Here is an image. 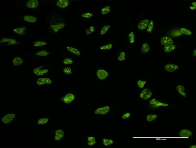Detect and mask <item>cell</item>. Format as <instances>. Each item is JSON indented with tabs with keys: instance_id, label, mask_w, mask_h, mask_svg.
I'll return each mask as SVG.
<instances>
[{
	"instance_id": "1",
	"label": "cell",
	"mask_w": 196,
	"mask_h": 148,
	"mask_svg": "<svg viewBox=\"0 0 196 148\" xmlns=\"http://www.w3.org/2000/svg\"><path fill=\"white\" fill-rule=\"evenodd\" d=\"M46 20L48 25L49 34H58L68 25L66 19L54 12L46 17Z\"/></svg>"
},
{
	"instance_id": "2",
	"label": "cell",
	"mask_w": 196,
	"mask_h": 148,
	"mask_svg": "<svg viewBox=\"0 0 196 148\" xmlns=\"http://www.w3.org/2000/svg\"><path fill=\"white\" fill-rule=\"evenodd\" d=\"M18 115L16 111L7 112L1 117L0 124L2 126H8L16 123Z\"/></svg>"
},
{
	"instance_id": "3",
	"label": "cell",
	"mask_w": 196,
	"mask_h": 148,
	"mask_svg": "<svg viewBox=\"0 0 196 148\" xmlns=\"http://www.w3.org/2000/svg\"><path fill=\"white\" fill-rule=\"evenodd\" d=\"M111 70L108 68L97 67L95 70V75L97 81L105 82L111 74Z\"/></svg>"
},
{
	"instance_id": "4",
	"label": "cell",
	"mask_w": 196,
	"mask_h": 148,
	"mask_svg": "<svg viewBox=\"0 0 196 148\" xmlns=\"http://www.w3.org/2000/svg\"><path fill=\"white\" fill-rule=\"evenodd\" d=\"M63 48L65 52L72 56L80 58L83 57V54L81 50L75 45L63 43Z\"/></svg>"
},
{
	"instance_id": "5",
	"label": "cell",
	"mask_w": 196,
	"mask_h": 148,
	"mask_svg": "<svg viewBox=\"0 0 196 148\" xmlns=\"http://www.w3.org/2000/svg\"><path fill=\"white\" fill-rule=\"evenodd\" d=\"M118 43V41H113L105 44H97V51L101 53H111L114 49L116 48Z\"/></svg>"
},
{
	"instance_id": "6",
	"label": "cell",
	"mask_w": 196,
	"mask_h": 148,
	"mask_svg": "<svg viewBox=\"0 0 196 148\" xmlns=\"http://www.w3.org/2000/svg\"><path fill=\"white\" fill-rule=\"evenodd\" d=\"M35 64L32 69V72L36 76H44L50 72V67L48 65Z\"/></svg>"
},
{
	"instance_id": "7",
	"label": "cell",
	"mask_w": 196,
	"mask_h": 148,
	"mask_svg": "<svg viewBox=\"0 0 196 148\" xmlns=\"http://www.w3.org/2000/svg\"><path fill=\"white\" fill-rule=\"evenodd\" d=\"M112 28V24L108 23L102 26L97 31L94 36L95 39H103L106 38L107 36L110 33Z\"/></svg>"
},
{
	"instance_id": "8",
	"label": "cell",
	"mask_w": 196,
	"mask_h": 148,
	"mask_svg": "<svg viewBox=\"0 0 196 148\" xmlns=\"http://www.w3.org/2000/svg\"><path fill=\"white\" fill-rule=\"evenodd\" d=\"M111 110V105L109 104L94 108L92 111V113L94 115L96 116H105L109 115Z\"/></svg>"
},
{
	"instance_id": "9",
	"label": "cell",
	"mask_w": 196,
	"mask_h": 148,
	"mask_svg": "<svg viewBox=\"0 0 196 148\" xmlns=\"http://www.w3.org/2000/svg\"><path fill=\"white\" fill-rule=\"evenodd\" d=\"M77 98V93L71 92L65 93L61 98L62 103L65 105L69 106L74 102Z\"/></svg>"
},
{
	"instance_id": "10",
	"label": "cell",
	"mask_w": 196,
	"mask_h": 148,
	"mask_svg": "<svg viewBox=\"0 0 196 148\" xmlns=\"http://www.w3.org/2000/svg\"><path fill=\"white\" fill-rule=\"evenodd\" d=\"M72 1L68 0H58L53 2L54 7L60 10H66L71 6Z\"/></svg>"
},
{
	"instance_id": "11",
	"label": "cell",
	"mask_w": 196,
	"mask_h": 148,
	"mask_svg": "<svg viewBox=\"0 0 196 148\" xmlns=\"http://www.w3.org/2000/svg\"><path fill=\"white\" fill-rule=\"evenodd\" d=\"M96 16L95 13L90 10H84L77 15L79 19L83 20H90L95 18Z\"/></svg>"
},
{
	"instance_id": "12",
	"label": "cell",
	"mask_w": 196,
	"mask_h": 148,
	"mask_svg": "<svg viewBox=\"0 0 196 148\" xmlns=\"http://www.w3.org/2000/svg\"><path fill=\"white\" fill-rule=\"evenodd\" d=\"M62 55V61L63 65L71 66L77 62L76 59V58L72 57L65 52L63 53Z\"/></svg>"
},
{
	"instance_id": "13",
	"label": "cell",
	"mask_w": 196,
	"mask_h": 148,
	"mask_svg": "<svg viewBox=\"0 0 196 148\" xmlns=\"http://www.w3.org/2000/svg\"><path fill=\"white\" fill-rule=\"evenodd\" d=\"M51 52L46 47L39 48L33 53L34 57L36 58H45L51 54Z\"/></svg>"
},
{
	"instance_id": "14",
	"label": "cell",
	"mask_w": 196,
	"mask_h": 148,
	"mask_svg": "<svg viewBox=\"0 0 196 148\" xmlns=\"http://www.w3.org/2000/svg\"><path fill=\"white\" fill-rule=\"evenodd\" d=\"M32 43V46L34 47L38 48L46 47L50 44L49 41L45 39H36Z\"/></svg>"
},
{
	"instance_id": "15",
	"label": "cell",
	"mask_w": 196,
	"mask_h": 148,
	"mask_svg": "<svg viewBox=\"0 0 196 148\" xmlns=\"http://www.w3.org/2000/svg\"><path fill=\"white\" fill-rule=\"evenodd\" d=\"M126 51L124 48H120L116 53L115 58L116 62L122 63L125 61L126 60Z\"/></svg>"
},
{
	"instance_id": "16",
	"label": "cell",
	"mask_w": 196,
	"mask_h": 148,
	"mask_svg": "<svg viewBox=\"0 0 196 148\" xmlns=\"http://www.w3.org/2000/svg\"><path fill=\"white\" fill-rule=\"evenodd\" d=\"M115 142L114 138L112 137L104 136L101 141V144L103 147L107 148L113 145Z\"/></svg>"
},
{
	"instance_id": "17",
	"label": "cell",
	"mask_w": 196,
	"mask_h": 148,
	"mask_svg": "<svg viewBox=\"0 0 196 148\" xmlns=\"http://www.w3.org/2000/svg\"><path fill=\"white\" fill-rule=\"evenodd\" d=\"M65 135V132L63 128H58L54 133L53 138L56 141H59L63 139Z\"/></svg>"
},
{
	"instance_id": "18",
	"label": "cell",
	"mask_w": 196,
	"mask_h": 148,
	"mask_svg": "<svg viewBox=\"0 0 196 148\" xmlns=\"http://www.w3.org/2000/svg\"><path fill=\"white\" fill-rule=\"evenodd\" d=\"M24 22L27 23L35 24L38 21V17L35 15H26L22 18Z\"/></svg>"
},
{
	"instance_id": "19",
	"label": "cell",
	"mask_w": 196,
	"mask_h": 148,
	"mask_svg": "<svg viewBox=\"0 0 196 148\" xmlns=\"http://www.w3.org/2000/svg\"><path fill=\"white\" fill-rule=\"evenodd\" d=\"M26 8L29 10H38L39 8V3L37 0H30L24 3Z\"/></svg>"
},
{
	"instance_id": "20",
	"label": "cell",
	"mask_w": 196,
	"mask_h": 148,
	"mask_svg": "<svg viewBox=\"0 0 196 148\" xmlns=\"http://www.w3.org/2000/svg\"><path fill=\"white\" fill-rule=\"evenodd\" d=\"M1 43H4L8 46H13L18 44L19 41L17 39L10 37H5L1 38Z\"/></svg>"
},
{
	"instance_id": "21",
	"label": "cell",
	"mask_w": 196,
	"mask_h": 148,
	"mask_svg": "<svg viewBox=\"0 0 196 148\" xmlns=\"http://www.w3.org/2000/svg\"><path fill=\"white\" fill-rule=\"evenodd\" d=\"M152 92L151 90L149 88H145L141 92L140 97L141 99L147 100L149 99L152 95Z\"/></svg>"
},
{
	"instance_id": "22",
	"label": "cell",
	"mask_w": 196,
	"mask_h": 148,
	"mask_svg": "<svg viewBox=\"0 0 196 148\" xmlns=\"http://www.w3.org/2000/svg\"><path fill=\"white\" fill-rule=\"evenodd\" d=\"M50 120V118L48 117L42 116L37 119L35 123L37 126H45L48 124Z\"/></svg>"
},
{
	"instance_id": "23",
	"label": "cell",
	"mask_w": 196,
	"mask_h": 148,
	"mask_svg": "<svg viewBox=\"0 0 196 148\" xmlns=\"http://www.w3.org/2000/svg\"><path fill=\"white\" fill-rule=\"evenodd\" d=\"M76 69L74 67L72 66H65L63 68V75L67 76H71L74 74Z\"/></svg>"
},
{
	"instance_id": "24",
	"label": "cell",
	"mask_w": 196,
	"mask_h": 148,
	"mask_svg": "<svg viewBox=\"0 0 196 148\" xmlns=\"http://www.w3.org/2000/svg\"><path fill=\"white\" fill-rule=\"evenodd\" d=\"M27 28L25 26L18 27L13 29L12 33L18 36H23L26 33Z\"/></svg>"
},
{
	"instance_id": "25",
	"label": "cell",
	"mask_w": 196,
	"mask_h": 148,
	"mask_svg": "<svg viewBox=\"0 0 196 148\" xmlns=\"http://www.w3.org/2000/svg\"><path fill=\"white\" fill-rule=\"evenodd\" d=\"M129 30L128 32L126 33L125 36V41L127 44H133L135 41V35L133 31Z\"/></svg>"
},
{
	"instance_id": "26",
	"label": "cell",
	"mask_w": 196,
	"mask_h": 148,
	"mask_svg": "<svg viewBox=\"0 0 196 148\" xmlns=\"http://www.w3.org/2000/svg\"><path fill=\"white\" fill-rule=\"evenodd\" d=\"M44 76L39 77L37 79L44 83L48 86L52 85L53 84V79L52 78Z\"/></svg>"
},
{
	"instance_id": "27",
	"label": "cell",
	"mask_w": 196,
	"mask_h": 148,
	"mask_svg": "<svg viewBox=\"0 0 196 148\" xmlns=\"http://www.w3.org/2000/svg\"><path fill=\"white\" fill-rule=\"evenodd\" d=\"M86 144L87 147H91L94 146L97 142V137L94 136L87 137L86 139Z\"/></svg>"
},
{
	"instance_id": "28",
	"label": "cell",
	"mask_w": 196,
	"mask_h": 148,
	"mask_svg": "<svg viewBox=\"0 0 196 148\" xmlns=\"http://www.w3.org/2000/svg\"><path fill=\"white\" fill-rule=\"evenodd\" d=\"M150 20L147 19H144L140 21L138 24V29L141 31H144L147 28Z\"/></svg>"
},
{
	"instance_id": "29",
	"label": "cell",
	"mask_w": 196,
	"mask_h": 148,
	"mask_svg": "<svg viewBox=\"0 0 196 148\" xmlns=\"http://www.w3.org/2000/svg\"><path fill=\"white\" fill-rule=\"evenodd\" d=\"M24 60L18 56H15L12 60V64L14 67H18L22 65L24 63Z\"/></svg>"
},
{
	"instance_id": "30",
	"label": "cell",
	"mask_w": 196,
	"mask_h": 148,
	"mask_svg": "<svg viewBox=\"0 0 196 148\" xmlns=\"http://www.w3.org/2000/svg\"><path fill=\"white\" fill-rule=\"evenodd\" d=\"M111 10L112 7L110 5H104L101 8L100 13L102 15H109L111 13Z\"/></svg>"
},
{
	"instance_id": "31",
	"label": "cell",
	"mask_w": 196,
	"mask_h": 148,
	"mask_svg": "<svg viewBox=\"0 0 196 148\" xmlns=\"http://www.w3.org/2000/svg\"><path fill=\"white\" fill-rule=\"evenodd\" d=\"M179 67L175 64H168L165 66V70L167 72H173L179 69Z\"/></svg>"
},
{
	"instance_id": "32",
	"label": "cell",
	"mask_w": 196,
	"mask_h": 148,
	"mask_svg": "<svg viewBox=\"0 0 196 148\" xmlns=\"http://www.w3.org/2000/svg\"><path fill=\"white\" fill-rule=\"evenodd\" d=\"M161 42L162 44L166 46L173 44L174 43V41L170 38L164 37L161 38Z\"/></svg>"
},
{
	"instance_id": "33",
	"label": "cell",
	"mask_w": 196,
	"mask_h": 148,
	"mask_svg": "<svg viewBox=\"0 0 196 148\" xmlns=\"http://www.w3.org/2000/svg\"><path fill=\"white\" fill-rule=\"evenodd\" d=\"M151 50L149 44L147 43L143 44L141 46V50L142 53L145 54L149 53Z\"/></svg>"
},
{
	"instance_id": "34",
	"label": "cell",
	"mask_w": 196,
	"mask_h": 148,
	"mask_svg": "<svg viewBox=\"0 0 196 148\" xmlns=\"http://www.w3.org/2000/svg\"><path fill=\"white\" fill-rule=\"evenodd\" d=\"M179 135L182 137L187 138L192 136V133L190 131L188 130H183L180 132Z\"/></svg>"
},
{
	"instance_id": "35",
	"label": "cell",
	"mask_w": 196,
	"mask_h": 148,
	"mask_svg": "<svg viewBox=\"0 0 196 148\" xmlns=\"http://www.w3.org/2000/svg\"><path fill=\"white\" fill-rule=\"evenodd\" d=\"M176 89L179 93L184 97H186L187 95L185 92V87H184L178 85L176 87Z\"/></svg>"
},
{
	"instance_id": "36",
	"label": "cell",
	"mask_w": 196,
	"mask_h": 148,
	"mask_svg": "<svg viewBox=\"0 0 196 148\" xmlns=\"http://www.w3.org/2000/svg\"><path fill=\"white\" fill-rule=\"evenodd\" d=\"M176 48L175 45L172 44L165 46L164 51L166 53H169L174 51Z\"/></svg>"
},
{
	"instance_id": "37",
	"label": "cell",
	"mask_w": 196,
	"mask_h": 148,
	"mask_svg": "<svg viewBox=\"0 0 196 148\" xmlns=\"http://www.w3.org/2000/svg\"><path fill=\"white\" fill-rule=\"evenodd\" d=\"M158 117V115L156 114H150L146 116L145 120L147 122H150L156 120Z\"/></svg>"
},
{
	"instance_id": "38",
	"label": "cell",
	"mask_w": 196,
	"mask_h": 148,
	"mask_svg": "<svg viewBox=\"0 0 196 148\" xmlns=\"http://www.w3.org/2000/svg\"><path fill=\"white\" fill-rule=\"evenodd\" d=\"M131 113L129 112H125L121 115V120L122 121L127 120L131 117Z\"/></svg>"
},
{
	"instance_id": "39",
	"label": "cell",
	"mask_w": 196,
	"mask_h": 148,
	"mask_svg": "<svg viewBox=\"0 0 196 148\" xmlns=\"http://www.w3.org/2000/svg\"><path fill=\"white\" fill-rule=\"evenodd\" d=\"M150 104L152 106H164V105H163V104L159 102L158 101L155 99H153L151 100L150 102Z\"/></svg>"
},
{
	"instance_id": "40",
	"label": "cell",
	"mask_w": 196,
	"mask_h": 148,
	"mask_svg": "<svg viewBox=\"0 0 196 148\" xmlns=\"http://www.w3.org/2000/svg\"><path fill=\"white\" fill-rule=\"evenodd\" d=\"M35 85L38 87L41 88H46L48 87L44 83L35 79Z\"/></svg>"
},
{
	"instance_id": "41",
	"label": "cell",
	"mask_w": 196,
	"mask_h": 148,
	"mask_svg": "<svg viewBox=\"0 0 196 148\" xmlns=\"http://www.w3.org/2000/svg\"><path fill=\"white\" fill-rule=\"evenodd\" d=\"M154 23L153 21H151L149 22L147 31L148 33H152L154 28Z\"/></svg>"
},
{
	"instance_id": "42",
	"label": "cell",
	"mask_w": 196,
	"mask_h": 148,
	"mask_svg": "<svg viewBox=\"0 0 196 148\" xmlns=\"http://www.w3.org/2000/svg\"><path fill=\"white\" fill-rule=\"evenodd\" d=\"M146 83L145 81L140 80L137 82V84L139 88L142 89L145 86Z\"/></svg>"
},
{
	"instance_id": "43",
	"label": "cell",
	"mask_w": 196,
	"mask_h": 148,
	"mask_svg": "<svg viewBox=\"0 0 196 148\" xmlns=\"http://www.w3.org/2000/svg\"><path fill=\"white\" fill-rule=\"evenodd\" d=\"M87 27L93 34L96 33L97 27L94 24H91Z\"/></svg>"
},
{
	"instance_id": "44",
	"label": "cell",
	"mask_w": 196,
	"mask_h": 148,
	"mask_svg": "<svg viewBox=\"0 0 196 148\" xmlns=\"http://www.w3.org/2000/svg\"><path fill=\"white\" fill-rule=\"evenodd\" d=\"M180 31L182 33L186 35L189 36L192 34V33L190 30L185 28L181 29Z\"/></svg>"
},
{
	"instance_id": "45",
	"label": "cell",
	"mask_w": 196,
	"mask_h": 148,
	"mask_svg": "<svg viewBox=\"0 0 196 148\" xmlns=\"http://www.w3.org/2000/svg\"><path fill=\"white\" fill-rule=\"evenodd\" d=\"M84 33L86 36L88 37L91 36L93 35L87 27L84 29Z\"/></svg>"
},
{
	"instance_id": "46",
	"label": "cell",
	"mask_w": 196,
	"mask_h": 148,
	"mask_svg": "<svg viewBox=\"0 0 196 148\" xmlns=\"http://www.w3.org/2000/svg\"><path fill=\"white\" fill-rule=\"evenodd\" d=\"M192 6H191L190 8L191 10H195L196 9V2H193L192 3Z\"/></svg>"
},
{
	"instance_id": "47",
	"label": "cell",
	"mask_w": 196,
	"mask_h": 148,
	"mask_svg": "<svg viewBox=\"0 0 196 148\" xmlns=\"http://www.w3.org/2000/svg\"><path fill=\"white\" fill-rule=\"evenodd\" d=\"M193 55L194 56H196V50L195 49V50H194V52H193Z\"/></svg>"
},
{
	"instance_id": "48",
	"label": "cell",
	"mask_w": 196,
	"mask_h": 148,
	"mask_svg": "<svg viewBox=\"0 0 196 148\" xmlns=\"http://www.w3.org/2000/svg\"><path fill=\"white\" fill-rule=\"evenodd\" d=\"M196 146H191V147H190V148H196Z\"/></svg>"
}]
</instances>
